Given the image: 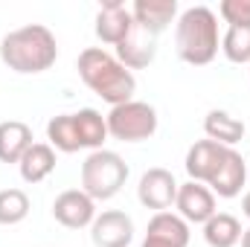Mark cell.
<instances>
[{
  "label": "cell",
  "instance_id": "1",
  "mask_svg": "<svg viewBox=\"0 0 250 247\" xmlns=\"http://www.w3.org/2000/svg\"><path fill=\"white\" fill-rule=\"evenodd\" d=\"M76 70H79L82 82H84L99 99H105L111 108H117V105L134 99V90H137L134 73H131L117 56L105 53L102 47H87V50H82L79 59H76Z\"/></svg>",
  "mask_w": 250,
  "mask_h": 247
},
{
  "label": "cell",
  "instance_id": "2",
  "mask_svg": "<svg viewBox=\"0 0 250 247\" xmlns=\"http://www.w3.org/2000/svg\"><path fill=\"white\" fill-rule=\"evenodd\" d=\"M0 59L9 70L21 76H32L56 64L59 44H56V35L44 23H26L21 29H12L0 41Z\"/></svg>",
  "mask_w": 250,
  "mask_h": 247
},
{
  "label": "cell",
  "instance_id": "3",
  "mask_svg": "<svg viewBox=\"0 0 250 247\" xmlns=\"http://www.w3.org/2000/svg\"><path fill=\"white\" fill-rule=\"evenodd\" d=\"M175 50H178L181 62L192 64V67H204L218 56V50H221L218 18L209 6H189L178 15Z\"/></svg>",
  "mask_w": 250,
  "mask_h": 247
},
{
  "label": "cell",
  "instance_id": "4",
  "mask_svg": "<svg viewBox=\"0 0 250 247\" xmlns=\"http://www.w3.org/2000/svg\"><path fill=\"white\" fill-rule=\"evenodd\" d=\"M128 181V163L117 151H90L82 163V189L93 201H111Z\"/></svg>",
  "mask_w": 250,
  "mask_h": 247
},
{
  "label": "cell",
  "instance_id": "5",
  "mask_svg": "<svg viewBox=\"0 0 250 247\" xmlns=\"http://www.w3.org/2000/svg\"><path fill=\"white\" fill-rule=\"evenodd\" d=\"M105 120H108V134L120 143H143L157 131V111L148 102H137V99L111 108Z\"/></svg>",
  "mask_w": 250,
  "mask_h": 247
},
{
  "label": "cell",
  "instance_id": "6",
  "mask_svg": "<svg viewBox=\"0 0 250 247\" xmlns=\"http://www.w3.org/2000/svg\"><path fill=\"white\" fill-rule=\"evenodd\" d=\"M53 218L67 230H84L96 218V201L84 189H67L53 201Z\"/></svg>",
  "mask_w": 250,
  "mask_h": 247
},
{
  "label": "cell",
  "instance_id": "7",
  "mask_svg": "<svg viewBox=\"0 0 250 247\" xmlns=\"http://www.w3.org/2000/svg\"><path fill=\"white\" fill-rule=\"evenodd\" d=\"M178 181H175V175L169 172V169H148V172H143V178H140V186H137V198H140V204L146 206V209H154V212H166L172 204H175V198H178Z\"/></svg>",
  "mask_w": 250,
  "mask_h": 247
},
{
  "label": "cell",
  "instance_id": "8",
  "mask_svg": "<svg viewBox=\"0 0 250 247\" xmlns=\"http://www.w3.org/2000/svg\"><path fill=\"white\" fill-rule=\"evenodd\" d=\"M175 209L187 224H207L218 209H215V195L212 189L198 181H187L178 186V198H175Z\"/></svg>",
  "mask_w": 250,
  "mask_h": 247
},
{
  "label": "cell",
  "instance_id": "9",
  "mask_svg": "<svg viewBox=\"0 0 250 247\" xmlns=\"http://www.w3.org/2000/svg\"><path fill=\"white\" fill-rule=\"evenodd\" d=\"M90 242L96 247H128L134 242V221L123 209H105L90 224Z\"/></svg>",
  "mask_w": 250,
  "mask_h": 247
},
{
  "label": "cell",
  "instance_id": "10",
  "mask_svg": "<svg viewBox=\"0 0 250 247\" xmlns=\"http://www.w3.org/2000/svg\"><path fill=\"white\" fill-rule=\"evenodd\" d=\"M189 224L178 212H154L140 247H189Z\"/></svg>",
  "mask_w": 250,
  "mask_h": 247
},
{
  "label": "cell",
  "instance_id": "11",
  "mask_svg": "<svg viewBox=\"0 0 250 247\" xmlns=\"http://www.w3.org/2000/svg\"><path fill=\"white\" fill-rule=\"evenodd\" d=\"M134 26V15L131 9L125 6L123 0H105L96 12V38L102 44H111V47H120L125 41V35L131 32Z\"/></svg>",
  "mask_w": 250,
  "mask_h": 247
},
{
  "label": "cell",
  "instance_id": "12",
  "mask_svg": "<svg viewBox=\"0 0 250 247\" xmlns=\"http://www.w3.org/2000/svg\"><path fill=\"white\" fill-rule=\"evenodd\" d=\"M224 154H227V145H218L215 140H198L187 151V160H184L189 181L209 186V181L215 178V172L224 160Z\"/></svg>",
  "mask_w": 250,
  "mask_h": 247
},
{
  "label": "cell",
  "instance_id": "13",
  "mask_svg": "<svg viewBox=\"0 0 250 247\" xmlns=\"http://www.w3.org/2000/svg\"><path fill=\"white\" fill-rule=\"evenodd\" d=\"M117 59L128 70H143L157 59V35L143 29V26H131V32L125 35V41L117 47Z\"/></svg>",
  "mask_w": 250,
  "mask_h": 247
},
{
  "label": "cell",
  "instance_id": "14",
  "mask_svg": "<svg viewBox=\"0 0 250 247\" xmlns=\"http://www.w3.org/2000/svg\"><path fill=\"white\" fill-rule=\"evenodd\" d=\"M245 181H248V163H245V157L236 148H227V154H224L215 178L209 181L212 195H218V198H236L242 192Z\"/></svg>",
  "mask_w": 250,
  "mask_h": 247
},
{
  "label": "cell",
  "instance_id": "15",
  "mask_svg": "<svg viewBox=\"0 0 250 247\" xmlns=\"http://www.w3.org/2000/svg\"><path fill=\"white\" fill-rule=\"evenodd\" d=\"M131 15H134L137 26L160 35L178 18V0H134Z\"/></svg>",
  "mask_w": 250,
  "mask_h": 247
},
{
  "label": "cell",
  "instance_id": "16",
  "mask_svg": "<svg viewBox=\"0 0 250 247\" xmlns=\"http://www.w3.org/2000/svg\"><path fill=\"white\" fill-rule=\"evenodd\" d=\"M18 169H21V178H23L26 184H41V181H47V178L53 175V169H56V148H53L50 143H32V145L26 148V154L21 157Z\"/></svg>",
  "mask_w": 250,
  "mask_h": 247
},
{
  "label": "cell",
  "instance_id": "17",
  "mask_svg": "<svg viewBox=\"0 0 250 247\" xmlns=\"http://www.w3.org/2000/svg\"><path fill=\"white\" fill-rule=\"evenodd\" d=\"M32 145V128L21 120L0 123V163H21L26 148Z\"/></svg>",
  "mask_w": 250,
  "mask_h": 247
},
{
  "label": "cell",
  "instance_id": "18",
  "mask_svg": "<svg viewBox=\"0 0 250 247\" xmlns=\"http://www.w3.org/2000/svg\"><path fill=\"white\" fill-rule=\"evenodd\" d=\"M73 123H76V131H79L82 148L99 151L105 145V140L111 137L108 134V120L99 111H93V108H82L79 114H73Z\"/></svg>",
  "mask_w": 250,
  "mask_h": 247
},
{
  "label": "cell",
  "instance_id": "19",
  "mask_svg": "<svg viewBox=\"0 0 250 247\" xmlns=\"http://www.w3.org/2000/svg\"><path fill=\"white\" fill-rule=\"evenodd\" d=\"M242 221L230 212H215L204 224V242L209 247H236L242 242Z\"/></svg>",
  "mask_w": 250,
  "mask_h": 247
},
{
  "label": "cell",
  "instance_id": "20",
  "mask_svg": "<svg viewBox=\"0 0 250 247\" xmlns=\"http://www.w3.org/2000/svg\"><path fill=\"white\" fill-rule=\"evenodd\" d=\"M204 131H207V140H215L218 145L233 148L245 137V123L236 120L227 111H209L207 120H204Z\"/></svg>",
  "mask_w": 250,
  "mask_h": 247
},
{
  "label": "cell",
  "instance_id": "21",
  "mask_svg": "<svg viewBox=\"0 0 250 247\" xmlns=\"http://www.w3.org/2000/svg\"><path fill=\"white\" fill-rule=\"evenodd\" d=\"M47 140L56 151H64V154H73L82 148L79 143V131H76V123H73V114H59L47 123Z\"/></svg>",
  "mask_w": 250,
  "mask_h": 247
},
{
  "label": "cell",
  "instance_id": "22",
  "mask_svg": "<svg viewBox=\"0 0 250 247\" xmlns=\"http://www.w3.org/2000/svg\"><path fill=\"white\" fill-rule=\"evenodd\" d=\"M221 53L233 64H250V23L227 26L221 38Z\"/></svg>",
  "mask_w": 250,
  "mask_h": 247
},
{
  "label": "cell",
  "instance_id": "23",
  "mask_svg": "<svg viewBox=\"0 0 250 247\" xmlns=\"http://www.w3.org/2000/svg\"><path fill=\"white\" fill-rule=\"evenodd\" d=\"M29 215V195L23 189H3L0 192V224L12 227Z\"/></svg>",
  "mask_w": 250,
  "mask_h": 247
},
{
  "label": "cell",
  "instance_id": "24",
  "mask_svg": "<svg viewBox=\"0 0 250 247\" xmlns=\"http://www.w3.org/2000/svg\"><path fill=\"white\" fill-rule=\"evenodd\" d=\"M218 15H221L230 26L250 23V0H224V3L218 6Z\"/></svg>",
  "mask_w": 250,
  "mask_h": 247
},
{
  "label": "cell",
  "instance_id": "25",
  "mask_svg": "<svg viewBox=\"0 0 250 247\" xmlns=\"http://www.w3.org/2000/svg\"><path fill=\"white\" fill-rule=\"evenodd\" d=\"M242 212H245V218H250V192H245V198H242Z\"/></svg>",
  "mask_w": 250,
  "mask_h": 247
},
{
  "label": "cell",
  "instance_id": "26",
  "mask_svg": "<svg viewBox=\"0 0 250 247\" xmlns=\"http://www.w3.org/2000/svg\"><path fill=\"white\" fill-rule=\"evenodd\" d=\"M242 247H250V227L242 233Z\"/></svg>",
  "mask_w": 250,
  "mask_h": 247
}]
</instances>
